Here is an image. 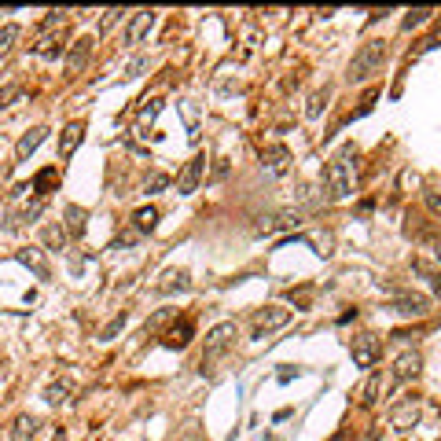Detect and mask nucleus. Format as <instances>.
I'll return each instance as SVG.
<instances>
[{"instance_id": "f257e3e1", "label": "nucleus", "mask_w": 441, "mask_h": 441, "mask_svg": "<svg viewBox=\"0 0 441 441\" xmlns=\"http://www.w3.org/2000/svg\"><path fill=\"white\" fill-rule=\"evenodd\" d=\"M353 159H357V147L346 144L328 162V170H323V184H328L331 199H349V195H353V184H357V166H353Z\"/></svg>"}, {"instance_id": "f03ea898", "label": "nucleus", "mask_w": 441, "mask_h": 441, "mask_svg": "<svg viewBox=\"0 0 441 441\" xmlns=\"http://www.w3.org/2000/svg\"><path fill=\"white\" fill-rule=\"evenodd\" d=\"M383 63H386V41H368V45H360V51L349 59L346 81H349V85L371 81V77L383 70Z\"/></svg>"}, {"instance_id": "7ed1b4c3", "label": "nucleus", "mask_w": 441, "mask_h": 441, "mask_svg": "<svg viewBox=\"0 0 441 441\" xmlns=\"http://www.w3.org/2000/svg\"><path fill=\"white\" fill-rule=\"evenodd\" d=\"M287 323H291V309H283V305H265V309H257L254 320H250V339H268L272 331L287 328Z\"/></svg>"}, {"instance_id": "20e7f679", "label": "nucleus", "mask_w": 441, "mask_h": 441, "mask_svg": "<svg viewBox=\"0 0 441 441\" xmlns=\"http://www.w3.org/2000/svg\"><path fill=\"white\" fill-rule=\"evenodd\" d=\"M236 339H239V328L232 320H225V323H217V328L206 335V353H202V368L206 364H214V360L220 357V353H228L232 346H236Z\"/></svg>"}, {"instance_id": "39448f33", "label": "nucleus", "mask_w": 441, "mask_h": 441, "mask_svg": "<svg viewBox=\"0 0 441 441\" xmlns=\"http://www.w3.org/2000/svg\"><path fill=\"white\" fill-rule=\"evenodd\" d=\"M379 353H383L379 335H353V342H349V357H353L357 368H375Z\"/></svg>"}, {"instance_id": "423d86ee", "label": "nucleus", "mask_w": 441, "mask_h": 441, "mask_svg": "<svg viewBox=\"0 0 441 441\" xmlns=\"http://www.w3.org/2000/svg\"><path fill=\"white\" fill-rule=\"evenodd\" d=\"M423 416V401L416 394H408V397H401L397 405L390 408V426H397V431H412V426L419 423Z\"/></svg>"}, {"instance_id": "0eeeda50", "label": "nucleus", "mask_w": 441, "mask_h": 441, "mask_svg": "<svg viewBox=\"0 0 441 441\" xmlns=\"http://www.w3.org/2000/svg\"><path fill=\"white\" fill-rule=\"evenodd\" d=\"M302 225V210H280V214H268L257 220V232L262 236H276V232H294Z\"/></svg>"}, {"instance_id": "6e6552de", "label": "nucleus", "mask_w": 441, "mask_h": 441, "mask_svg": "<svg viewBox=\"0 0 441 441\" xmlns=\"http://www.w3.org/2000/svg\"><path fill=\"white\" fill-rule=\"evenodd\" d=\"M390 309L401 313V316H426V313H431V298L419 294V291H401L390 302Z\"/></svg>"}, {"instance_id": "1a4fd4ad", "label": "nucleus", "mask_w": 441, "mask_h": 441, "mask_svg": "<svg viewBox=\"0 0 441 441\" xmlns=\"http://www.w3.org/2000/svg\"><path fill=\"white\" fill-rule=\"evenodd\" d=\"M202 173H206V154H195L191 162H184V170H180V177H177V191H180V195H195Z\"/></svg>"}, {"instance_id": "9d476101", "label": "nucleus", "mask_w": 441, "mask_h": 441, "mask_svg": "<svg viewBox=\"0 0 441 441\" xmlns=\"http://www.w3.org/2000/svg\"><path fill=\"white\" fill-rule=\"evenodd\" d=\"M15 262L30 268L37 280H51V265H48V257L37 250V246H19V250H15Z\"/></svg>"}, {"instance_id": "9b49d317", "label": "nucleus", "mask_w": 441, "mask_h": 441, "mask_svg": "<svg viewBox=\"0 0 441 441\" xmlns=\"http://www.w3.org/2000/svg\"><path fill=\"white\" fill-rule=\"evenodd\" d=\"M93 37H77V41L70 45V51H67V77H77L85 70V63L93 59Z\"/></svg>"}, {"instance_id": "f8f14e48", "label": "nucleus", "mask_w": 441, "mask_h": 441, "mask_svg": "<svg viewBox=\"0 0 441 441\" xmlns=\"http://www.w3.org/2000/svg\"><path fill=\"white\" fill-rule=\"evenodd\" d=\"M151 26H154V11H147V8H144V11H133V19H129L122 41H125L129 48L140 45V41H144V37L151 33Z\"/></svg>"}, {"instance_id": "ddd939ff", "label": "nucleus", "mask_w": 441, "mask_h": 441, "mask_svg": "<svg viewBox=\"0 0 441 441\" xmlns=\"http://www.w3.org/2000/svg\"><path fill=\"white\" fill-rule=\"evenodd\" d=\"M419 371H423V353L419 349H405V353L394 360V379H401V383L416 379Z\"/></svg>"}, {"instance_id": "4468645a", "label": "nucleus", "mask_w": 441, "mask_h": 441, "mask_svg": "<svg viewBox=\"0 0 441 441\" xmlns=\"http://www.w3.org/2000/svg\"><path fill=\"white\" fill-rule=\"evenodd\" d=\"M191 287V272L188 268H166L159 283H154V291L159 294H173V291H188Z\"/></svg>"}, {"instance_id": "2eb2a0df", "label": "nucleus", "mask_w": 441, "mask_h": 441, "mask_svg": "<svg viewBox=\"0 0 441 441\" xmlns=\"http://www.w3.org/2000/svg\"><path fill=\"white\" fill-rule=\"evenodd\" d=\"M262 166L268 173H287L291 170V151L283 144H268V147H262Z\"/></svg>"}, {"instance_id": "dca6fc26", "label": "nucleus", "mask_w": 441, "mask_h": 441, "mask_svg": "<svg viewBox=\"0 0 441 441\" xmlns=\"http://www.w3.org/2000/svg\"><path fill=\"white\" fill-rule=\"evenodd\" d=\"M45 140H48V129H45V125H33L30 133H22V136H19V144H15V162H26L37 147L45 144Z\"/></svg>"}, {"instance_id": "f3484780", "label": "nucleus", "mask_w": 441, "mask_h": 441, "mask_svg": "<svg viewBox=\"0 0 441 441\" xmlns=\"http://www.w3.org/2000/svg\"><path fill=\"white\" fill-rule=\"evenodd\" d=\"M85 220H88V210L77 202H67V210H63V228H67L70 239H81L85 236Z\"/></svg>"}, {"instance_id": "a211bd4d", "label": "nucleus", "mask_w": 441, "mask_h": 441, "mask_svg": "<svg viewBox=\"0 0 441 441\" xmlns=\"http://www.w3.org/2000/svg\"><path fill=\"white\" fill-rule=\"evenodd\" d=\"M81 140H85V125H81V122H70V125L59 133V159H70V154L81 147Z\"/></svg>"}, {"instance_id": "6ab92c4d", "label": "nucleus", "mask_w": 441, "mask_h": 441, "mask_svg": "<svg viewBox=\"0 0 441 441\" xmlns=\"http://www.w3.org/2000/svg\"><path fill=\"white\" fill-rule=\"evenodd\" d=\"M162 107H166V99H159V96L147 99L144 107H140V114H136V129H133V136H147V129H151V122L162 114Z\"/></svg>"}, {"instance_id": "aec40b11", "label": "nucleus", "mask_w": 441, "mask_h": 441, "mask_svg": "<svg viewBox=\"0 0 441 441\" xmlns=\"http://www.w3.org/2000/svg\"><path fill=\"white\" fill-rule=\"evenodd\" d=\"M191 335H195L191 320H180V323H173V328L162 335V346H166V349H184V346L191 342Z\"/></svg>"}, {"instance_id": "412c9836", "label": "nucleus", "mask_w": 441, "mask_h": 441, "mask_svg": "<svg viewBox=\"0 0 441 441\" xmlns=\"http://www.w3.org/2000/svg\"><path fill=\"white\" fill-rule=\"evenodd\" d=\"M383 390H386V375H383V371H371V375H368V383L360 386V405H364V408L379 405Z\"/></svg>"}, {"instance_id": "4be33fe9", "label": "nucleus", "mask_w": 441, "mask_h": 441, "mask_svg": "<svg viewBox=\"0 0 441 441\" xmlns=\"http://www.w3.org/2000/svg\"><path fill=\"white\" fill-rule=\"evenodd\" d=\"M41 243L48 246V250H67V243H70V236H67V228H63V220H51V225H45L41 228Z\"/></svg>"}, {"instance_id": "5701e85b", "label": "nucleus", "mask_w": 441, "mask_h": 441, "mask_svg": "<svg viewBox=\"0 0 441 441\" xmlns=\"http://www.w3.org/2000/svg\"><path fill=\"white\" fill-rule=\"evenodd\" d=\"M37 426H41V419L33 412H22V416L11 419V441H30L37 434Z\"/></svg>"}, {"instance_id": "b1692460", "label": "nucleus", "mask_w": 441, "mask_h": 441, "mask_svg": "<svg viewBox=\"0 0 441 441\" xmlns=\"http://www.w3.org/2000/svg\"><path fill=\"white\" fill-rule=\"evenodd\" d=\"M412 272H416V276H423L426 283H431V291L441 298V265H431L426 257H412Z\"/></svg>"}, {"instance_id": "393cba45", "label": "nucleus", "mask_w": 441, "mask_h": 441, "mask_svg": "<svg viewBox=\"0 0 441 441\" xmlns=\"http://www.w3.org/2000/svg\"><path fill=\"white\" fill-rule=\"evenodd\" d=\"M45 206H48V199H41V195H37L33 202H26V206H22V210H19L15 217H11V228L33 225V220H37V217H41V214H45Z\"/></svg>"}, {"instance_id": "a878e982", "label": "nucleus", "mask_w": 441, "mask_h": 441, "mask_svg": "<svg viewBox=\"0 0 441 441\" xmlns=\"http://www.w3.org/2000/svg\"><path fill=\"white\" fill-rule=\"evenodd\" d=\"M70 394H74V383L70 379H56V383H48L45 401H48V405H67Z\"/></svg>"}, {"instance_id": "bb28decb", "label": "nucleus", "mask_w": 441, "mask_h": 441, "mask_svg": "<svg viewBox=\"0 0 441 441\" xmlns=\"http://www.w3.org/2000/svg\"><path fill=\"white\" fill-rule=\"evenodd\" d=\"M133 228H140L144 236H151V232L159 228V210H154V206H140V210L133 214Z\"/></svg>"}, {"instance_id": "cd10ccee", "label": "nucleus", "mask_w": 441, "mask_h": 441, "mask_svg": "<svg viewBox=\"0 0 441 441\" xmlns=\"http://www.w3.org/2000/svg\"><path fill=\"white\" fill-rule=\"evenodd\" d=\"M19 37H22V26H15V22L0 26V59H8V56H11V48H15Z\"/></svg>"}, {"instance_id": "c85d7f7f", "label": "nucleus", "mask_w": 441, "mask_h": 441, "mask_svg": "<svg viewBox=\"0 0 441 441\" xmlns=\"http://www.w3.org/2000/svg\"><path fill=\"white\" fill-rule=\"evenodd\" d=\"M56 180H59V170H56V166H48V170H41V173L33 177V191H37V195L45 199L48 191L56 188Z\"/></svg>"}, {"instance_id": "c756f323", "label": "nucleus", "mask_w": 441, "mask_h": 441, "mask_svg": "<svg viewBox=\"0 0 441 441\" xmlns=\"http://www.w3.org/2000/svg\"><path fill=\"white\" fill-rule=\"evenodd\" d=\"M170 188V173H162V170H151L144 177V195H159V191Z\"/></svg>"}, {"instance_id": "7c9ffc66", "label": "nucleus", "mask_w": 441, "mask_h": 441, "mask_svg": "<svg viewBox=\"0 0 441 441\" xmlns=\"http://www.w3.org/2000/svg\"><path fill=\"white\" fill-rule=\"evenodd\" d=\"M431 15H434V11H431V8H412V11H408V15H405V19H401V30H419V26H423L426 19H431Z\"/></svg>"}, {"instance_id": "2f4dec72", "label": "nucleus", "mask_w": 441, "mask_h": 441, "mask_svg": "<svg viewBox=\"0 0 441 441\" xmlns=\"http://www.w3.org/2000/svg\"><path fill=\"white\" fill-rule=\"evenodd\" d=\"M328 88H320V93H313V96H309V103H305V118H320V114H323V107H328Z\"/></svg>"}, {"instance_id": "473e14b6", "label": "nucleus", "mask_w": 441, "mask_h": 441, "mask_svg": "<svg viewBox=\"0 0 441 441\" xmlns=\"http://www.w3.org/2000/svg\"><path fill=\"white\" fill-rule=\"evenodd\" d=\"M122 328H125V313L111 316V320H107V323H103V328H99V335H96V339H99V342H111V339H114V335H118Z\"/></svg>"}, {"instance_id": "72a5a7b5", "label": "nucleus", "mask_w": 441, "mask_h": 441, "mask_svg": "<svg viewBox=\"0 0 441 441\" xmlns=\"http://www.w3.org/2000/svg\"><path fill=\"white\" fill-rule=\"evenodd\" d=\"M144 70H147V56H133V59L125 63V74L122 77H125V81H133V77H140Z\"/></svg>"}, {"instance_id": "f704fd0d", "label": "nucleus", "mask_w": 441, "mask_h": 441, "mask_svg": "<svg viewBox=\"0 0 441 441\" xmlns=\"http://www.w3.org/2000/svg\"><path fill=\"white\" fill-rule=\"evenodd\" d=\"M19 96H22V85H4V88H0V111L11 107V103H15Z\"/></svg>"}, {"instance_id": "c9c22d12", "label": "nucleus", "mask_w": 441, "mask_h": 441, "mask_svg": "<svg viewBox=\"0 0 441 441\" xmlns=\"http://www.w3.org/2000/svg\"><path fill=\"white\" fill-rule=\"evenodd\" d=\"M140 239H144V232H140V228H125L122 236L114 239V246H136Z\"/></svg>"}, {"instance_id": "e433bc0d", "label": "nucleus", "mask_w": 441, "mask_h": 441, "mask_svg": "<svg viewBox=\"0 0 441 441\" xmlns=\"http://www.w3.org/2000/svg\"><path fill=\"white\" fill-rule=\"evenodd\" d=\"M122 15H125V11H122V8H107V11H103V19H99V33H107V30H111V26H114V22H118V19H122Z\"/></svg>"}, {"instance_id": "4c0bfd02", "label": "nucleus", "mask_w": 441, "mask_h": 441, "mask_svg": "<svg viewBox=\"0 0 441 441\" xmlns=\"http://www.w3.org/2000/svg\"><path fill=\"white\" fill-rule=\"evenodd\" d=\"M173 316H177V309H162L159 316H151V320H147V331H159V328H166V323H170Z\"/></svg>"}, {"instance_id": "58836bf2", "label": "nucleus", "mask_w": 441, "mask_h": 441, "mask_svg": "<svg viewBox=\"0 0 441 441\" xmlns=\"http://www.w3.org/2000/svg\"><path fill=\"white\" fill-rule=\"evenodd\" d=\"M423 202H426V210H431L434 217H441V191H426Z\"/></svg>"}, {"instance_id": "ea45409f", "label": "nucleus", "mask_w": 441, "mask_h": 441, "mask_svg": "<svg viewBox=\"0 0 441 441\" xmlns=\"http://www.w3.org/2000/svg\"><path fill=\"white\" fill-rule=\"evenodd\" d=\"M383 438V426L379 423H375V426H368V431H364V441H379Z\"/></svg>"}, {"instance_id": "a19ab883", "label": "nucleus", "mask_w": 441, "mask_h": 441, "mask_svg": "<svg viewBox=\"0 0 441 441\" xmlns=\"http://www.w3.org/2000/svg\"><path fill=\"white\" fill-rule=\"evenodd\" d=\"M0 202H4V184H0Z\"/></svg>"}, {"instance_id": "79ce46f5", "label": "nucleus", "mask_w": 441, "mask_h": 441, "mask_svg": "<svg viewBox=\"0 0 441 441\" xmlns=\"http://www.w3.org/2000/svg\"><path fill=\"white\" fill-rule=\"evenodd\" d=\"M438 265H441V246H438Z\"/></svg>"}]
</instances>
